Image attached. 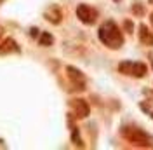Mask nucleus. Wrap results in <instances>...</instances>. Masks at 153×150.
Returning a JSON list of instances; mask_svg holds the SVG:
<instances>
[{
	"label": "nucleus",
	"mask_w": 153,
	"mask_h": 150,
	"mask_svg": "<svg viewBox=\"0 0 153 150\" xmlns=\"http://www.w3.org/2000/svg\"><path fill=\"white\" fill-rule=\"evenodd\" d=\"M99 40L108 46L110 49H120L124 44V37H122V32L118 30V26L115 25L113 21H106L101 25L99 28Z\"/></svg>",
	"instance_id": "f257e3e1"
},
{
	"label": "nucleus",
	"mask_w": 153,
	"mask_h": 150,
	"mask_svg": "<svg viewBox=\"0 0 153 150\" xmlns=\"http://www.w3.org/2000/svg\"><path fill=\"white\" fill-rule=\"evenodd\" d=\"M122 134H124V138H127L131 143H136V145H141V147H152L153 145L152 138L144 131H141L139 128H124Z\"/></svg>",
	"instance_id": "f03ea898"
},
{
	"label": "nucleus",
	"mask_w": 153,
	"mask_h": 150,
	"mask_svg": "<svg viewBox=\"0 0 153 150\" xmlns=\"http://www.w3.org/2000/svg\"><path fill=\"white\" fill-rule=\"evenodd\" d=\"M118 70L124 75H131V77H144L148 74V66L144 63H136V61H122L118 65Z\"/></svg>",
	"instance_id": "7ed1b4c3"
},
{
	"label": "nucleus",
	"mask_w": 153,
	"mask_h": 150,
	"mask_svg": "<svg viewBox=\"0 0 153 150\" xmlns=\"http://www.w3.org/2000/svg\"><path fill=\"white\" fill-rule=\"evenodd\" d=\"M76 16H78V19H80L82 23H85V25H94L96 19H97V10L82 4V5H78V9H76Z\"/></svg>",
	"instance_id": "20e7f679"
},
{
	"label": "nucleus",
	"mask_w": 153,
	"mask_h": 150,
	"mask_svg": "<svg viewBox=\"0 0 153 150\" xmlns=\"http://www.w3.org/2000/svg\"><path fill=\"white\" fill-rule=\"evenodd\" d=\"M71 108L75 110V115L78 119L87 117L89 112H91V108H89V105H87L85 100H73V101H71Z\"/></svg>",
	"instance_id": "39448f33"
},
{
	"label": "nucleus",
	"mask_w": 153,
	"mask_h": 150,
	"mask_svg": "<svg viewBox=\"0 0 153 150\" xmlns=\"http://www.w3.org/2000/svg\"><path fill=\"white\" fill-rule=\"evenodd\" d=\"M68 75H70V79L73 80V84L76 86V89H84V86H85V79H84V75L80 74L76 68L73 66H68Z\"/></svg>",
	"instance_id": "423d86ee"
},
{
	"label": "nucleus",
	"mask_w": 153,
	"mask_h": 150,
	"mask_svg": "<svg viewBox=\"0 0 153 150\" xmlns=\"http://www.w3.org/2000/svg\"><path fill=\"white\" fill-rule=\"evenodd\" d=\"M139 40H141V44H144V46H153V33L148 30L146 25H141L139 26Z\"/></svg>",
	"instance_id": "0eeeda50"
},
{
	"label": "nucleus",
	"mask_w": 153,
	"mask_h": 150,
	"mask_svg": "<svg viewBox=\"0 0 153 150\" xmlns=\"http://www.w3.org/2000/svg\"><path fill=\"white\" fill-rule=\"evenodd\" d=\"M45 16H47V19L49 21H52V23H59V21H61V12H59L57 7L49 9L47 12H45Z\"/></svg>",
	"instance_id": "6e6552de"
},
{
	"label": "nucleus",
	"mask_w": 153,
	"mask_h": 150,
	"mask_svg": "<svg viewBox=\"0 0 153 150\" xmlns=\"http://www.w3.org/2000/svg\"><path fill=\"white\" fill-rule=\"evenodd\" d=\"M9 49H10V51H14V49H18V47H16V42H14V40L7 38V40L4 42V46L0 47V54H5V52H7Z\"/></svg>",
	"instance_id": "1a4fd4ad"
},
{
	"label": "nucleus",
	"mask_w": 153,
	"mask_h": 150,
	"mask_svg": "<svg viewBox=\"0 0 153 150\" xmlns=\"http://www.w3.org/2000/svg\"><path fill=\"white\" fill-rule=\"evenodd\" d=\"M52 42H54V38L52 35H49V33H42L40 35V46H52Z\"/></svg>",
	"instance_id": "9d476101"
},
{
	"label": "nucleus",
	"mask_w": 153,
	"mask_h": 150,
	"mask_svg": "<svg viewBox=\"0 0 153 150\" xmlns=\"http://www.w3.org/2000/svg\"><path fill=\"white\" fill-rule=\"evenodd\" d=\"M132 10H134V14H136V16H143V14H144V7L139 4V2H134Z\"/></svg>",
	"instance_id": "9b49d317"
},
{
	"label": "nucleus",
	"mask_w": 153,
	"mask_h": 150,
	"mask_svg": "<svg viewBox=\"0 0 153 150\" xmlns=\"http://www.w3.org/2000/svg\"><path fill=\"white\" fill-rule=\"evenodd\" d=\"M139 106H141V108H143L144 112H146L148 115H150V117H153V108H152V106H150L148 103H146V101H143V103L139 105Z\"/></svg>",
	"instance_id": "f8f14e48"
},
{
	"label": "nucleus",
	"mask_w": 153,
	"mask_h": 150,
	"mask_svg": "<svg viewBox=\"0 0 153 150\" xmlns=\"http://www.w3.org/2000/svg\"><path fill=\"white\" fill-rule=\"evenodd\" d=\"M124 26H125V30H127V33H132V21H125L124 23Z\"/></svg>",
	"instance_id": "ddd939ff"
},
{
	"label": "nucleus",
	"mask_w": 153,
	"mask_h": 150,
	"mask_svg": "<svg viewBox=\"0 0 153 150\" xmlns=\"http://www.w3.org/2000/svg\"><path fill=\"white\" fill-rule=\"evenodd\" d=\"M152 23H153V14H152Z\"/></svg>",
	"instance_id": "4468645a"
},
{
	"label": "nucleus",
	"mask_w": 153,
	"mask_h": 150,
	"mask_svg": "<svg viewBox=\"0 0 153 150\" xmlns=\"http://www.w3.org/2000/svg\"><path fill=\"white\" fill-rule=\"evenodd\" d=\"M150 4H153V0H150Z\"/></svg>",
	"instance_id": "2eb2a0df"
},
{
	"label": "nucleus",
	"mask_w": 153,
	"mask_h": 150,
	"mask_svg": "<svg viewBox=\"0 0 153 150\" xmlns=\"http://www.w3.org/2000/svg\"><path fill=\"white\" fill-rule=\"evenodd\" d=\"M115 2H120V0H115Z\"/></svg>",
	"instance_id": "dca6fc26"
}]
</instances>
